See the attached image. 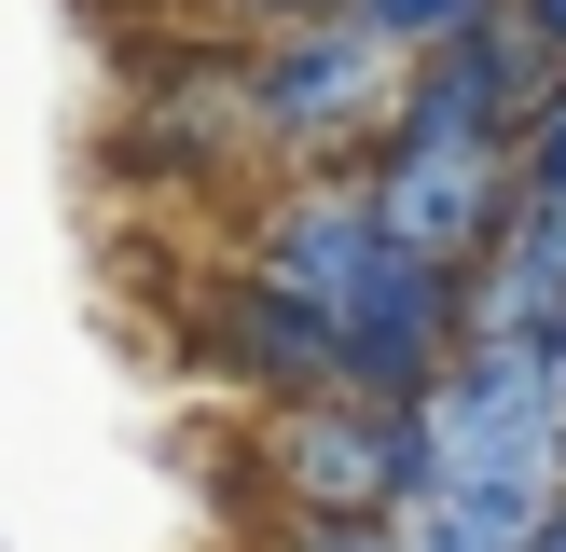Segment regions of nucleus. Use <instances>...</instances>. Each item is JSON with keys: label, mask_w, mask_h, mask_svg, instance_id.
Listing matches in <instances>:
<instances>
[{"label": "nucleus", "mask_w": 566, "mask_h": 552, "mask_svg": "<svg viewBox=\"0 0 566 552\" xmlns=\"http://www.w3.org/2000/svg\"><path fill=\"white\" fill-rule=\"evenodd\" d=\"M263 469H276L291 511H415V497L442 484V442H429V401H359V386H332V401L263 414Z\"/></svg>", "instance_id": "2"}, {"label": "nucleus", "mask_w": 566, "mask_h": 552, "mask_svg": "<svg viewBox=\"0 0 566 552\" xmlns=\"http://www.w3.org/2000/svg\"><path fill=\"white\" fill-rule=\"evenodd\" d=\"M457 359H470V276L401 248V263L346 304V386L359 401H429Z\"/></svg>", "instance_id": "5"}, {"label": "nucleus", "mask_w": 566, "mask_h": 552, "mask_svg": "<svg viewBox=\"0 0 566 552\" xmlns=\"http://www.w3.org/2000/svg\"><path fill=\"white\" fill-rule=\"evenodd\" d=\"M208 359H221V373H235L263 414H291V401H332V386H346V331H332L318 304H291L276 276H249V263L208 290Z\"/></svg>", "instance_id": "7"}, {"label": "nucleus", "mask_w": 566, "mask_h": 552, "mask_svg": "<svg viewBox=\"0 0 566 552\" xmlns=\"http://www.w3.org/2000/svg\"><path fill=\"white\" fill-rule=\"evenodd\" d=\"M566 318V208L553 193H525L512 235L470 263V346H525V331Z\"/></svg>", "instance_id": "8"}, {"label": "nucleus", "mask_w": 566, "mask_h": 552, "mask_svg": "<svg viewBox=\"0 0 566 552\" xmlns=\"http://www.w3.org/2000/svg\"><path fill=\"white\" fill-rule=\"evenodd\" d=\"M525 193H553V208H566V97L525 125Z\"/></svg>", "instance_id": "12"}, {"label": "nucleus", "mask_w": 566, "mask_h": 552, "mask_svg": "<svg viewBox=\"0 0 566 552\" xmlns=\"http://www.w3.org/2000/svg\"><path fill=\"white\" fill-rule=\"evenodd\" d=\"M263 14H276V28H304V14H346V0H263Z\"/></svg>", "instance_id": "14"}, {"label": "nucleus", "mask_w": 566, "mask_h": 552, "mask_svg": "<svg viewBox=\"0 0 566 552\" xmlns=\"http://www.w3.org/2000/svg\"><path fill=\"white\" fill-rule=\"evenodd\" d=\"M249 70V152H276V166H374V138H387V110H401V55L387 42H359L346 14H304V28H276V42H249L235 55Z\"/></svg>", "instance_id": "1"}, {"label": "nucleus", "mask_w": 566, "mask_h": 552, "mask_svg": "<svg viewBox=\"0 0 566 552\" xmlns=\"http://www.w3.org/2000/svg\"><path fill=\"white\" fill-rule=\"evenodd\" d=\"M276 552H429V539H415V511H291Z\"/></svg>", "instance_id": "11"}, {"label": "nucleus", "mask_w": 566, "mask_h": 552, "mask_svg": "<svg viewBox=\"0 0 566 552\" xmlns=\"http://www.w3.org/2000/svg\"><path fill=\"white\" fill-rule=\"evenodd\" d=\"M415 539L429 552H553V497H525V484H429L415 497Z\"/></svg>", "instance_id": "9"}, {"label": "nucleus", "mask_w": 566, "mask_h": 552, "mask_svg": "<svg viewBox=\"0 0 566 552\" xmlns=\"http://www.w3.org/2000/svg\"><path fill=\"white\" fill-rule=\"evenodd\" d=\"M553 552H566V497H553Z\"/></svg>", "instance_id": "15"}, {"label": "nucleus", "mask_w": 566, "mask_h": 552, "mask_svg": "<svg viewBox=\"0 0 566 552\" xmlns=\"http://www.w3.org/2000/svg\"><path fill=\"white\" fill-rule=\"evenodd\" d=\"M359 193L387 208V248L470 276L497 235H512V208H525V152H470V138H374Z\"/></svg>", "instance_id": "4"}, {"label": "nucleus", "mask_w": 566, "mask_h": 552, "mask_svg": "<svg viewBox=\"0 0 566 552\" xmlns=\"http://www.w3.org/2000/svg\"><path fill=\"white\" fill-rule=\"evenodd\" d=\"M429 442H442V484L566 497V386L539 373V346H470L429 386Z\"/></svg>", "instance_id": "3"}, {"label": "nucleus", "mask_w": 566, "mask_h": 552, "mask_svg": "<svg viewBox=\"0 0 566 552\" xmlns=\"http://www.w3.org/2000/svg\"><path fill=\"white\" fill-rule=\"evenodd\" d=\"M497 14H512V0H346V28H359V42H387L401 70H429V55L484 42Z\"/></svg>", "instance_id": "10"}, {"label": "nucleus", "mask_w": 566, "mask_h": 552, "mask_svg": "<svg viewBox=\"0 0 566 552\" xmlns=\"http://www.w3.org/2000/svg\"><path fill=\"white\" fill-rule=\"evenodd\" d=\"M387 263H401V248H387V208L359 180H291L263 208V235H249V276H276L291 304H318L332 331H346V304L374 290Z\"/></svg>", "instance_id": "6"}, {"label": "nucleus", "mask_w": 566, "mask_h": 552, "mask_svg": "<svg viewBox=\"0 0 566 552\" xmlns=\"http://www.w3.org/2000/svg\"><path fill=\"white\" fill-rule=\"evenodd\" d=\"M525 28H539V42H553V55H566V0H525Z\"/></svg>", "instance_id": "13"}]
</instances>
